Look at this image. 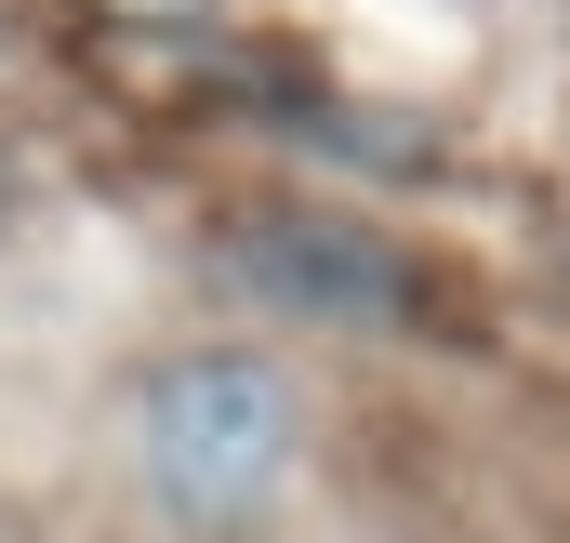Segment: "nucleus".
<instances>
[{
	"label": "nucleus",
	"mask_w": 570,
	"mask_h": 543,
	"mask_svg": "<svg viewBox=\"0 0 570 543\" xmlns=\"http://www.w3.org/2000/svg\"><path fill=\"white\" fill-rule=\"evenodd\" d=\"M226 278L266 292V305H292V318H399V305H412V266H399L372 226H345V213L239 226V239H226Z\"/></svg>",
	"instance_id": "2"
},
{
	"label": "nucleus",
	"mask_w": 570,
	"mask_h": 543,
	"mask_svg": "<svg viewBox=\"0 0 570 543\" xmlns=\"http://www.w3.org/2000/svg\"><path fill=\"white\" fill-rule=\"evenodd\" d=\"M292 451H305V398H292L279 358H253V345H186V358H159L134 385V464L159 491V517L199 531V543L253 531L279 504Z\"/></svg>",
	"instance_id": "1"
}]
</instances>
